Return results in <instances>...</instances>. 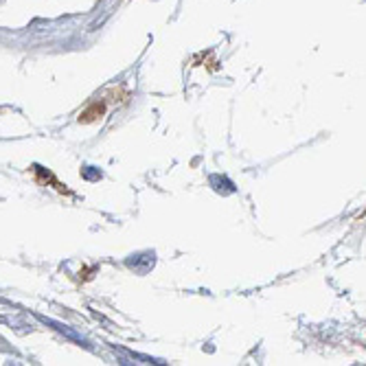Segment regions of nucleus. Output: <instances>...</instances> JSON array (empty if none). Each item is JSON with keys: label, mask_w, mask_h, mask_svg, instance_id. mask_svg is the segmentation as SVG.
Returning <instances> with one entry per match:
<instances>
[{"label": "nucleus", "mask_w": 366, "mask_h": 366, "mask_svg": "<svg viewBox=\"0 0 366 366\" xmlns=\"http://www.w3.org/2000/svg\"><path fill=\"white\" fill-rule=\"evenodd\" d=\"M84 176L88 178V180H97V178H101V174H92V171H84Z\"/></svg>", "instance_id": "1"}]
</instances>
